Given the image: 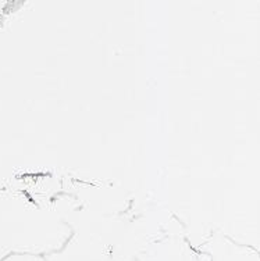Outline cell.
Instances as JSON below:
<instances>
[{
    "label": "cell",
    "instance_id": "obj_1",
    "mask_svg": "<svg viewBox=\"0 0 260 261\" xmlns=\"http://www.w3.org/2000/svg\"><path fill=\"white\" fill-rule=\"evenodd\" d=\"M9 261H22V260H9Z\"/></svg>",
    "mask_w": 260,
    "mask_h": 261
}]
</instances>
